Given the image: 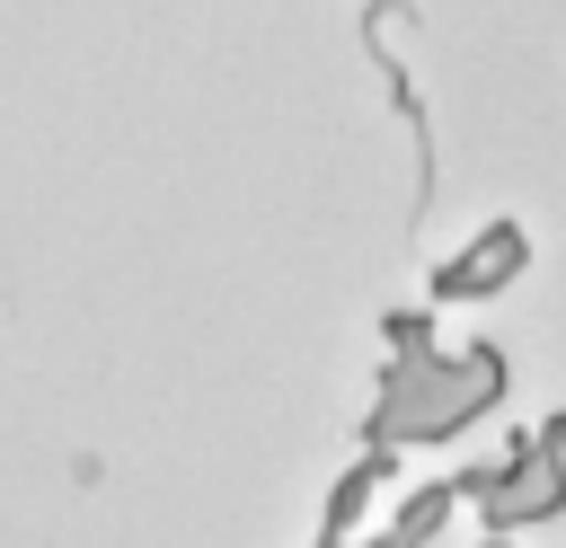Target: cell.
I'll use <instances>...</instances> for the list:
<instances>
[{
  "mask_svg": "<svg viewBox=\"0 0 566 548\" xmlns=\"http://www.w3.org/2000/svg\"><path fill=\"white\" fill-rule=\"evenodd\" d=\"M486 548H522V539H486Z\"/></svg>",
  "mask_w": 566,
  "mask_h": 548,
  "instance_id": "obj_5",
  "label": "cell"
},
{
  "mask_svg": "<svg viewBox=\"0 0 566 548\" xmlns=\"http://www.w3.org/2000/svg\"><path fill=\"white\" fill-rule=\"evenodd\" d=\"M522 265H531V230H522V221H486L460 256H442V265H433V283H424V292H433V301H486V292H504Z\"/></svg>",
  "mask_w": 566,
  "mask_h": 548,
  "instance_id": "obj_3",
  "label": "cell"
},
{
  "mask_svg": "<svg viewBox=\"0 0 566 548\" xmlns=\"http://www.w3.org/2000/svg\"><path fill=\"white\" fill-rule=\"evenodd\" d=\"M389 345H398V354H433V318H424V309H398V318H389Z\"/></svg>",
  "mask_w": 566,
  "mask_h": 548,
  "instance_id": "obj_4",
  "label": "cell"
},
{
  "mask_svg": "<svg viewBox=\"0 0 566 548\" xmlns=\"http://www.w3.org/2000/svg\"><path fill=\"white\" fill-rule=\"evenodd\" d=\"M495 398H504V354H495V345H460V354H389L363 442L398 460L407 442H451V433H469Z\"/></svg>",
  "mask_w": 566,
  "mask_h": 548,
  "instance_id": "obj_1",
  "label": "cell"
},
{
  "mask_svg": "<svg viewBox=\"0 0 566 548\" xmlns=\"http://www.w3.org/2000/svg\"><path fill=\"white\" fill-rule=\"evenodd\" d=\"M318 548H327V539H318ZM345 548H354V539H345Z\"/></svg>",
  "mask_w": 566,
  "mask_h": 548,
  "instance_id": "obj_6",
  "label": "cell"
},
{
  "mask_svg": "<svg viewBox=\"0 0 566 548\" xmlns=\"http://www.w3.org/2000/svg\"><path fill=\"white\" fill-rule=\"evenodd\" d=\"M451 495H469L486 513V539H513V530H539L566 513V460H548L531 433H504V451L478 460L469 477H451Z\"/></svg>",
  "mask_w": 566,
  "mask_h": 548,
  "instance_id": "obj_2",
  "label": "cell"
}]
</instances>
